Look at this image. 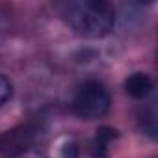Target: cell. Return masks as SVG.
Returning a JSON list of instances; mask_svg holds the SVG:
<instances>
[{"label": "cell", "mask_w": 158, "mask_h": 158, "mask_svg": "<svg viewBox=\"0 0 158 158\" xmlns=\"http://www.w3.org/2000/svg\"><path fill=\"white\" fill-rule=\"evenodd\" d=\"M17 158H45V152H43V149H34V151H28Z\"/></svg>", "instance_id": "9c48e42d"}, {"label": "cell", "mask_w": 158, "mask_h": 158, "mask_svg": "<svg viewBox=\"0 0 158 158\" xmlns=\"http://www.w3.org/2000/svg\"><path fill=\"white\" fill-rule=\"evenodd\" d=\"M89 158H110L108 152V143L101 141V139H93L89 143Z\"/></svg>", "instance_id": "8992f818"}, {"label": "cell", "mask_w": 158, "mask_h": 158, "mask_svg": "<svg viewBox=\"0 0 158 158\" xmlns=\"http://www.w3.org/2000/svg\"><path fill=\"white\" fill-rule=\"evenodd\" d=\"M47 130L41 123H23L0 134V154L4 158H17L28 151L43 149Z\"/></svg>", "instance_id": "3957f363"}, {"label": "cell", "mask_w": 158, "mask_h": 158, "mask_svg": "<svg viewBox=\"0 0 158 158\" xmlns=\"http://www.w3.org/2000/svg\"><path fill=\"white\" fill-rule=\"evenodd\" d=\"M154 89L152 78L145 73H132L127 80H125V91L128 97L136 101H145Z\"/></svg>", "instance_id": "277c9868"}, {"label": "cell", "mask_w": 158, "mask_h": 158, "mask_svg": "<svg viewBox=\"0 0 158 158\" xmlns=\"http://www.w3.org/2000/svg\"><path fill=\"white\" fill-rule=\"evenodd\" d=\"M61 156L63 158H80V145L74 139H69L65 141L63 149H61Z\"/></svg>", "instance_id": "ba28073f"}, {"label": "cell", "mask_w": 158, "mask_h": 158, "mask_svg": "<svg viewBox=\"0 0 158 158\" xmlns=\"http://www.w3.org/2000/svg\"><path fill=\"white\" fill-rule=\"evenodd\" d=\"M69 28L86 39H102L115 26V8L106 0H73L61 6Z\"/></svg>", "instance_id": "6da1fadb"}, {"label": "cell", "mask_w": 158, "mask_h": 158, "mask_svg": "<svg viewBox=\"0 0 158 158\" xmlns=\"http://www.w3.org/2000/svg\"><path fill=\"white\" fill-rule=\"evenodd\" d=\"M112 97L108 88L99 80H86L73 97V112L86 121L101 119L108 114Z\"/></svg>", "instance_id": "7a4b0ae2"}, {"label": "cell", "mask_w": 158, "mask_h": 158, "mask_svg": "<svg viewBox=\"0 0 158 158\" xmlns=\"http://www.w3.org/2000/svg\"><path fill=\"white\" fill-rule=\"evenodd\" d=\"M117 136H119V132L115 130V128H112V127H101L99 130H97V134H95V138L97 139H101V141H104V143H112L114 139H117Z\"/></svg>", "instance_id": "52a82bcc"}, {"label": "cell", "mask_w": 158, "mask_h": 158, "mask_svg": "<svg viewBox=\"0 0 158 158\" xmlns=\"http://www.w3.org/2000/svg\"><path fill=\"white\" fill-rule=\"evenodd\" d=\"M11 93H13V84L11 80L0 73V108H2L10 99H11Z\"/></svg>", "instance_id": "5b68a950"}]
</instances>
